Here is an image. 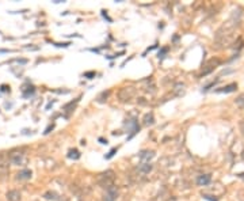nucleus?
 Segmentation results:
<instances>
[{
	"label": "nucleus",
	"mask_w": 244,
	"mask_h": 201,
	"mask_svg": "<svg viewBox=\"0 0 244 201\" xmlns=\"http://www.w3.org/2000/svg\"><path fill=\"white\" fill-rule=\"evenodd\" d=\"M134 94H136V90L133 89V87H124V89H121L119 90V99L121 100H129V99H132L133 97H134Z\"/></svg>",
	"instance_id": "3"
},
{
	"label": "nucleus",
	"mask_w": 244,
	"mask_h": 201,
	"mask_svg": "<svg viewBox=\"0 0 244 201\" xmlns=\"http://www.w3.org/2000/svg\"><path fill=\"white\" fill-rule=\"evenodd\" d=\"M153 122H155V120H153V114H152V113H149V114H147L144 117V125H152Z\"/></svg>",
	"instance_id": "13"
},
{
	"label": "nucleus",
	"mask_w": 244,
	"mask_h": 201,
	"mask_svg": "<svg viewBox=\"0 0 244 201\" xmlns=\"http://www.w3.org/2000/svg\"><path fill=\"white\" fill-rule=\"evenodd\" d=\"M29 89L30 90H27V91H23V97L24 98H27L29 95H33V94H34V91H36V90H34V87H29Z\"/></svg>",
	"instance_id": "16"
},
{
	"label": "nucleus",
	"mask_w": 244,
	"mask_h": 201,
	"mask_svg": "<svg viewBox=\"0 0 244 201\" xmlns=\"http://www.w3.org/2000/svg\"><path fill=\"white\" fill-rule=\"evenodd\" d=\"M115 151H117V150H115V148H113V150L110 151V154H109V155H106V159H110V158H111L113 155L115 154Z\"/></svg>",
	"instance_id": "21"
},
{
	"label": "nucleus",
	"mask_w": 244,
	"mask_h": 201,
	"mask_svg": "<svg viewBox=\"0 0 244 201\" xmlns=\"http://www.w3.org/2000/svg\"><path fill=\"white\" fill-rule=\"evenodd\" d=\"M209 182H210V175H200L197 179V183L200 186H205Z\"/></svg>",
	"instance_id": "10"
},
{
	"label": "nucleus",
	"mask_w": 244,
	"mask_h": 201,
	"mask_svg": "<svg viewBox=\"0 0 244 201\" xmlns=\"http://www.w3.org/2000/svg\"><path fill=\"white\" fill-rule=\"evenodd\" d=\"M241 129H243V133H244V122L241 124Z\"/></svg>",
	"instance_id": "24"
},
{
	"label": "nucleus",
	"mask_w": 244,
	"mask_h": 201,
	"mask_svg": "<svg viewBox=\"0 0 244 201\" xmlns=\"http://www.w3.org/2000/svg\"><path fill=\"white\" fill-rule=\"evenodd\" d=\"M12 106V103H8V102H6V107L8 109V107H11Z\"/></svg>",
	"instance_id": "23"
},
{
	"label": "nucleus",
	"mask_w": 244,
	"mask_h": 201,
	"mask_svg": "<svg viewBox=\"0 0 244 201\" xmlns=\"http://www.w3.org/2000/svg\"><path fill=\"white\" fill-rule=\"evenodd\" d=\"M84 76H87V77H91V76H95V72H87V74H84Z\"/></svg>",
	"instance_id": "22"
},
{
	"label": "nucleus",
	"mask_w": 244,
	"mask_h": 201,
	"mask_svg": "<svg viewBox=\"0 0 244 201\" xmlns=\"http://www.w3.org/2000/svg\"><path fill=\"white\" fill-rule=\"evenodd\" d=\"M8 159H10V163L11 165H15V166H23L26 163V156H24L22 152H11L8 155Z\"/></svg>",
	"instance_id": "2"
},
{
	"label": "nucleus",
	"mask_w": 244,
	"mask_h": 201,
	"mask_svg": "<svg viewBox=\"0 0 244 201\" xmlns=\"http://www.w3.org/2000/svg\"><path fill=\"white\" fill-rule=\"evenodd\" d=\"M44 197L46 198V200H53V201L59 200V196H57V193H54V192H46L44 194Z\"/></svg>",
	"instance_id": "12"
},
{
	"label": "nucleus",
	"mask_w": 244,
	"mask_h": 201,
	"mask_svg": "<svg viewBox=\"0 0 244 201\" xmlns=\"http://www.w3.org/2000/svg\"><path fill=\"white\" fill-rule=\"evenodd\" d=\"M203 198H206V200H209V201H217V198H213L212 197V196H208V194H205V196H203Z\"/></svg>",
	"instance_id": "20"
},
{
	"label": "nucleus",
	"mask_w": 244,
	"mask_h": 201,
	"mask_svg": "<svg viewBox=\"0 0 244 201\" xmlns=\"http://www.w3.org/2000/svg\"><path fill=\"white\" fill-rule=\"evenodd\" d=\"M8 163H10L8 154H6V152H0V169H1V170H7Z\"/></svg>",
	"instance_id": "7"
},
{
	"label": "nucleus",
	"mask_w": 244,
	"mask_h": 201,
	"mask_svg": "<svg viewBox=\"0 0 244 201\" xmlns=\"http://www.w3.org/2000/svg\"><path fill=\"white\" fill-rule=\"evenodd\" d=\"M118 197V189L117 186L114 185H110L109 188H106V193H105V197L103 200L105 201H115Z\"/></svg>",
	"instance_id": "4"
},
{
	"label": "nucleus",
	"mask_w": 244,
	"mask_h": 201,
	"mask_svg": "<svg viewBox=\"0 0 244 201\" xmlns=\"http://www.w3.org/2000/svg\"><path fill=\"white\" fill-rule=\"evenodd\" d=\"M138 173H141V174H148V173L152 170V165L151 163H141V165L138 166Z\"/></svg>",
	"instance_id": "8"
},
{
	"label": "nucleus",
	"mask_w": 244,
	"mask_h": 201,
	"mask_svg": "<svg viewBox=\"0 0 244 201\" xmlns=\"http://www.w3.org/2000/svg\"><path fill=\"white\" fill-rule=\"evenodd\" d=\"M138 156H140V159H141L144 163H149V160L155 156V152H153V151H141V152L138 154Z\"/></svg>",
	"instance_id": "6"
},
{
	"label": "nucleus",
	"mask_w": 244,
	"mask_h": 201,
	"mask_svg": "<svg viewBox=\"0 0 244 201\" xmlns=\"http://www.w3.org/2000/svg\"><path fill=\"white\" fill-rule=\"evenodd\" d=\"M113 179H114V173H113L111 170L102 173V174H99V177H98L99 185H102V186H105V188H109L110 185H113Z\"/></svg>",
	"instance_id": "1"
},
{
	"label": "nucleus",
	"mask_w": 244,
	"mask_h": 201,
	"mask_svg": "<svg viewBox=\"0 0 244 201\" xmlns=\"http://www.w3.org/2000/svg\"><path fill=\"white\" fill-rule=\"evenodd\" d=\"M12 61H15V63H19V64H26V63H27V60H26V59H15V60H12Z\"/></svg>",
	"instance_id": "19"
},
{
	"label": "nucleus",
	"mask_w": 244,
	"mask_h": 201,
	"mask_svg": "<svg viewBox=\"0 0 244 201\" xmlns=\"http://www.w3.org/2000/svg\"><path fill=\"white\" fill-rule=\"evenodd\" d=\"M167 52H168V48H163L162 52H159V57H160V59H163V57H164V54L167 53Z\"/></svg>",
	"instance_id": "17"
},
{
	"label": "nucleus",
	"mask_w": 244,
	"mask_h": 201,
	"mask_svg": "<svg viewBox=\"0 0 244 201\" xmlns=\"http://www.w3.org/2000/svg\"><path fill=\"white\" fill-rule=\"evenodd\" d=\"M6 197L8 201H21V192L19 190H8L6 193Z\"/></svg>",
	"instance_id": "5"
},
{
	"label": "nucleus",
	"mask_w": 244,
	"mask_h": 201,
	"mask_svg": "<svg viewBox=\"0 0 244 201\" xmlns=\"http://www.w3.org/2000/svg\"><path fill=\"white\" fill-rule=\"evenodd\" d=\"M6 174H7V170H1L0 169V181H3L6 178Z\"/></svg>",
	"instance_id": "18"
},
{
	"label": "nucleus",
	"mask_w": 244,
	"mask_h": 201,
	"mask_svg": "<svg viewBox=\"0 0 244 201\" xmlns=\"http://www.w3.org/2000/svg\"><path fill=\"white\" fill-rule=\"evenodd\" d=\"M79 156H80V154H79V151H77V150H71L69 152H68V158H73V159H77Z\"/></svg>",
	"instance_id": "14"
},
{
	"label": "nucleus",
	"mask_w": 244,
	"mask_h": 201,
	"mask_svg": "<svg viewBox=\"0 0 244 201\" xmlns=\"http://www.w3.org/2000/svg\"><path fill=\"white\" fill-rule=\"evenodd\" d=\"M236 87H237V86L233 83V84H229V86L222 87V89L217 90V92H232V91H235V90H236Z\"/></svg>",
	"instance_id": "11"
},
{
	"label": "nucleus",
	"mask_w": 244,
	"mask_h": 201,
	"mask_svg": "<svg viewBox=\"0 0 244 201\" xmlns=\"http://www.w3.org/2000/svg\"><path fill=\"white\" fill-rule=\"evenodd\" d=\"M236 105H237V106H240V107H244V94L240 95V97L236 99Z\"/></svg>",
	"instance_id": "15"
},
{
	"label": "nucleus",
	"mask_w": 244,
	"mask_h": 201,
	"mask_svg": "<svg viewBox=\"0 0 244 201\" xmlns=\"http://www.w3.org/2000/svg\"><path fill=\"white\" fill-rule=\"evenodd\" d=\"M16 178L18 179H29V178H31V171L27 169L22 170V171H19L18 174H16Z\"/></svg>",
	"instance_id": "9"
}]
</instances>
